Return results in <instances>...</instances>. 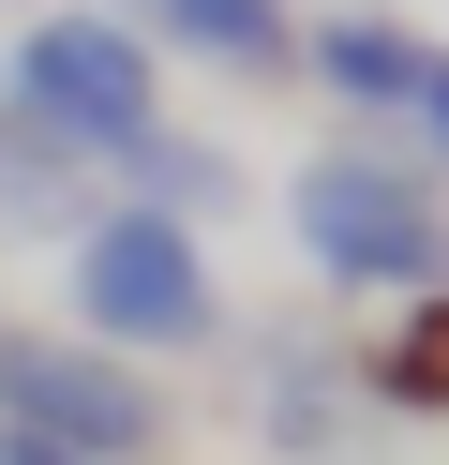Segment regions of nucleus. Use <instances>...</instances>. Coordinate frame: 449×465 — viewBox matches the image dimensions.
Listing matches in <instances>:
<instances>
[{
	"instance_id": "f257e3e1",
	"label": "nucleus",
	"mask_w": 449,
	"mask_h": 465,
	"mask_svg": "<svg viewBox=\"0 0 449 465\" xmlns=\"http://www.w3.org/2000/svg\"><path fill=\"white\" fill-rule=\"evenodd\" d=\"M15 121L45 135V151L75 165H120L135 135H165V75H150V31H120V15H45V31L15 45Z\"/></svg>"
},
{
	"instance_id": "f03ea898",
	"label": "nucleus",
	"mask_w": 449,
	"mask_h": 465,
	"mask_svg": "<svg viewBox=\"0 0 449 465\" xmlns=\"http://www.w3.org/2000/svg\"><path fill=\"white\" fill-rule=\"evenodd\" d=\"M285 225H299V255H315V285H434L449 271L434 181L389 165V151H315L299 195H285Z\"/></svg>"
},
{
	"instance_id": "7ed1b4c3",
	"label": "nucleus",
	"mask_w": 449,
	"mask_h": 465,
	"mask_svg": "<svg viewBox=\"0 0 449 465\" xmlns=\"http://www.w3.org/2000/svg\"><path fill=\"white\" fill-rule=\"evenodd\" d=\"M75 331L90 345H210L225 301H210V255L180 211H105L75 241Z\"/></svg>"
},
{
	"instance_id": "20e7f679",
	"label": "nucleus",
	"mask_w": 449,
	"mask_h": 465,
	"mask_svg": "<svg viewBox=\"0 0 449 465\" xmlns=\"http://www.w3.org/2000/svg\"><path fill=\"white\" fill-rule=\"evenodd\" d=\"M0 420L60 435V450H90V465H135L150 435H165V391H150L120 345H90V331H0Z\"/></svg>"
},
{
	"instance_id": "39448f33",
	"label": "nucleus",
	"mask_w": 449,
	"mask_h": 465,
	"mask_svg": "<svg viewBox=\"0 0 449 465\" xmlns=\"http://www.w3.org/2000/svg\"><path fill=\"white\" fill-rule=\"evenodd\" d=\"M315 75H329L345 105H389V121H405L419 75H434V45H419L405 15H315Z\"/></svg>"
},
{
	"instance_id": "423d86ee",
	"label": "nucleus",
	"mask_w": 449,
	"mask_h": 465,
	"mask_svg": "<svg viewBox=\"0 0 449 465\" xmlns=\"http://www.w3.org/2000/svg\"><path fill=\"white\" fill-rule=\"evenodd\" d=\"M150 31L195 45V61H239V75L299 61V15H285V0H150Z\"/></svg>"
},
{
	"instance_id": "0eeeda50",
	"label": "nucleus",
	"mask_w": 449,
	"mask_h": 465,
	"mask_svg": "<svg viewBox=\"0 0 449 465\" xmlns=\"http://www.w3.org/2000/svg\"><path fill=\"white\" fill-rule=\"evenodd\" d=\"M120 165H135V211H180V225L225 195V151H210V135H135Z\"/></svg>"
},
{
	"instance_id": "6e6552de",
	"label": "nucleus",
	"mask_w": 449,
	"mask_h": 465,
	"mask_svg": "<svg viewBox=\"0 0 449 465\" xmlns=\"http://www.w3.org/2000/svg\"><path fill=\"white\" fill-rule=\"evenodd\" d=\"M389 391H405V405H449V315H419V331L389 345Z\"/></svg>"
},
{
	"instance_id": "1a4fd4ad",
	"label": "nucleus",
	"mask_w": 449,
	"mask_h": 465,
	"mask_svg": "<svg viewBox=\"0 0 449 465\" xmlns=\"http://www.w3.org/2000/svg\"><path fill=\"white\" fill-rule=\"evenodd\" d=\"M419 135H434V165H449V45H434V75H419V105H405Z\"/></svg>"
},
{
	"instance_id": "9d476101",
	"label": "nucleus",
	"mask_w": 449,
	"mask_h": 465,
	"mask_svg": "<svg viewBox=\"0 0 449 465\" xmlns=\"http://www.w3.org/2000/svg\"><path fill=\"white\" fill-rule=\"evenodd\" d=\"M0 465H90V450H60V435H15V420H0Z\"/></svg>"
}]
</instances>
